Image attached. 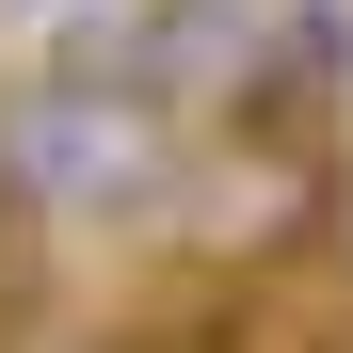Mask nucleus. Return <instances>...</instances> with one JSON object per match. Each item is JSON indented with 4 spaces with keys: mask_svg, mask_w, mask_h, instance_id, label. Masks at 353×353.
<instances>
[{
    "mask_svg": "<svg viewBox=\"0 0 353 353\" xmlns=\"http://www.w3.org/2000/svg\"><path fill=\"white\" fill-rule=\"evenodd\" d=\"M32 225H48V209H32V176L0 161V321H17V289H32Z\"/></svg>",
    "mask_w": 353,
    "mask_h": 353,
    "instance_id": "nucleus-1",
    "label": "nucleus"
}]
</instances>
